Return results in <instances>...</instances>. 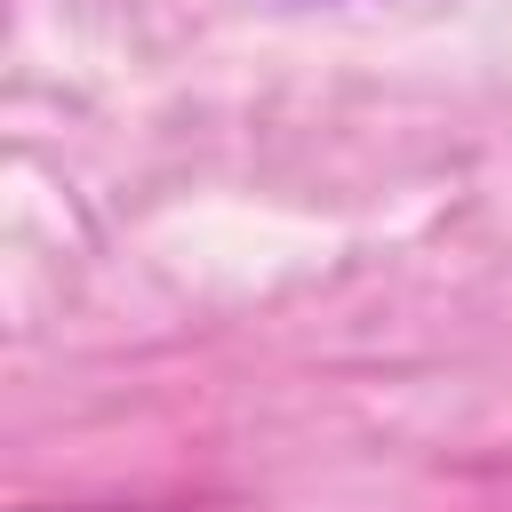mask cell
Segmentation results:
<instances>
[{"instance_id": "6da1fadb", "label": "cell", "mask_w": 512, "mask_h": 512, "mask_svg": "<svg viewBox=\"0 0 512 512\" xmlns=\"http://www.w3.org/2000/svg\"><path fill=\"white\" fill-rule=\"evenodd\" d=\"M16 512H176V504H16Z\"/></svg>"}]
</instances>
